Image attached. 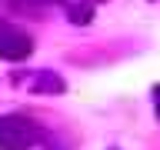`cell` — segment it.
I'll use <instances>...</instances> for the list:
<instances>
[{"label":"cell","mask_w":160,"mask_h":150,"mask_svg":"<svg viewBox=\"0 0 160 150\" xmlns=\"http://www.w3.org/2000/svg\"><path fill=\"white\" fill-rule=\"evenodd\" d=\"M93 3H103V0H93Z\"/></svg>","instance_id":"6"},{"label":"cell","mask_w":160,"mask_h":150,"mask_svg":"<svg viewBox=\"0 0 160 150\" xmlns=\"http://www.w3.org/2000/svg\"><path fill=\"white\" fill-rule=\"evenodd\" d=\"M37 90H47V93H63V80L57 77V73H50V70H43L40 73V80L33 83Z\"/></svg>","instance_id":"4"},{"label":"cell","mask_w":160,"mask_h":150,"mask_svg":"<svg viewBox=\"0 0 160 150\" xmlns=\"http://www.w3.org/2000/svg\"><path fill=\"white\" fill-rule=\"evenodd\" d=\"M33 53V37L13 23H0V57L3 60H23Z\"/></svg>","instance_id":"1"},{"label":"cell","mask_w":160,"mask_h":150,"mask_svg":"<svg viewBox=\"0 0 160 150\" xmlns=\"http://www.w3.org/2000/svg\"><path fill=\"white\" fill-rule=\"evenodd\" d=\"M67 17H70V23H90L93 20V0H73L67 7Z\"/></svg>","instance_id":"3"},{"label":"cell","mask_w":160,"mask_h":150,"mask_svg":"<svg viewBox=\"0 0 160 150\" xmlns=\"http://www.w3.org/2000/svg\"><path fill=\"white\" fill-rule=\"evenodd\" d=\"M37 143V130L20 120H0V150H27Z\"/></svg>","instance_id":"2"},{"label":"cell","mask_w":160,"mask_h":150,"mask_svg":"<svg viewBox=\"0 0 160 150\" xmlns=\"http://www.w3.org/2000/svg\"><path fill=\"white\" fill-rule=\"evenodd\" d=\"M157 117H160V87H157Z\"/></svg>","instance_id":"5"}]
</instances>
